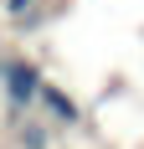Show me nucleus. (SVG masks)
<instances>
[{
  "label": "nucleus",
  "mask_w": 144,
  "mask_h": 149,
  "mask_svg": "<svg viewBox=\"0 0 144 149\" xmlns=\"http://www.w3.org/2000/svg\"><path fill=\"white\" fill-rule=\"evenodd\" d=\"M0 88H5V103L21 113V108H31L36 98H41V88H46V82H41V72H36L26 57H10L5 67H0Z\"/></svg>",
  "instance_id": "obj_1"
},
{
  "label": "nucleus",
  "mask_w": 144,
  "mask_h": 149,
  "mask_svg": "<svg viewBox=\"0 0 144 149\" xmlns=\"http://www.w3.org/2000/svg\"><path fill=\"white\" fill-rule=\"evenodd\" d=\"M41 103L52 108V118H57V123H77V103H72V98H62L57 88H41Z\"/></svg>",
  "instance_id": "obj_2"
}]
</instances>
